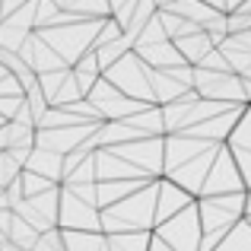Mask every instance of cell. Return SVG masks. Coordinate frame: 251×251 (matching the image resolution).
Segmentation results:
<instances>
[{
    "label": "cell",
    "instance_id": "cell-33",
    "mask_svg": "<svg viewBox=\"0 0 251 251\" xmlns=\"http://www.w3.org/2000/svg\"><path fill=\"white\" fill-rule=\"evenodd\" d=\"M108 3H111V13H118V10H124L127 3H134V0H108Z\"/></svg>",
    "mask_w": 251,
    "mask_h": 251
},
{
    "label": "cell",
    "instance_id": "cell-3",
    "mask_svg": "<svg viewBox=\"0 0 251 251\" xmlns=\"http://www.w3.org/2000/svg\"><path fill=\"white\" fill-rule=\"evenodd\" d=\"M99 25H102V19H74V23L48 25V29H35V32L70 64V67H76L80 57L89 54V51L96 48Z\"/></svg>",
    "mask_w": 251,
    "mask_h": 251
},
{
    "label": "cell",
    "instance_id": "cell-40",
    "mask_svg": "<svg viewBox=\"0 0 251 251\" xmlns=\"http://www.w3.org/2000/svg\"><path fill=\"white\" fill-rule=\"evenodd\" d=\"M0 6H3V0H0Z\"/></svg>",
    "mask_w": 251,
    "mask_h": 251
},
{
    "label": "cell",
    "instance_id": "cell-12",
    "mask_svg": "<svg viewBox=\"0 0 251 251\" xmlns=\"http://www.w3.org/2000/svg\"><path fill=\"white\" fill-rule=\"evenodd\" d=\"M197 197L191 191H184L181 184H175L172 178H159V201H156V226L172 220L175 213H181L184 207H191Z\"/></svg>",
    "mask_w": 251,
    "mask_h": 251
},
{
    "label": "cell",
    "instance_id": "cell-38",
    "mask_svg": "<svg viewBox=\"0 0 251 251\" xmlns=\"http://www.w3.org/2000/svg\"><path fill=\"white\" fill-rule=\"evenodd\" d=\"M166 3H172V0H159V6H166Z\"/></svg>",
    "mask_w": 251,
    "mask_h": 251
},
{
    "label": "cell",
    "instance_id": "cell-2",
    "mask_svg": "<svg viewBox=\"0 0 251 251\" xmlns=\"http://www.w3.org/2000/svg\"><path fill=\"white\" fill-rule=\"evenodd\" d=\"M197 210H201V223H203V245H201V251H213L248 216V191L197 197Z\"/></svg>",
    "mask_w": 251,
    "mask_h": 251
},
{
    "label": "cell",
    "instance_id": "cell-10",
    "mask_svg": "<svg viewBox=\"0 0 251 251\" xmlns=\"http://www.w3.org/2000/svg\"><path fill=\"white\" fill-rule=\"evenodd\" d=\"M13 210H16L25 223H32L38 232H48V229H54L57 220H61V184L45 191V194L25 197V201H19Z\"/></svg>",
    "mask_w": 251,
    "mask_h": 251
},
{
    "label": "cell",
    "instance_id": "cell-21",
    "mask_svg": "<svg viewBox=\"0 0 251 251\" xmlns=\"http://www.w3.org/2000/svg\"><path fill=\"white\" fill-rule=\"evenodd\" d=\"M213 251H251V220H248V216H245V220H242L239 226H235Z\"/></svg>",
    "mask_w": 251,
    "mask_h": 251
},
{
    "label": "cell",
    "instance_id": "cell-41",
    "mask_svg": "<svg viewBox=\"0 0 251 251\" xmlns=\"http://www.w3.org/2000/svg\"><path fill=\"white\" fill-rule=\"evenodd\" d=\"M0 245H3V242H0Z\"/></svg>",
    "mask_w": 251,
    "mask_h": 251
},
{
    "label": "cell",
    "instance_id": "cell-19",
    "mask_svg": "<svg viewBox=\"0 0 251 251\" xmlns=\"http://www.w3.org/2000/svg\"><path fill=\"white\" fill-rule=\"evenodd\" d=\"M130 51H134V42H130L127 35H121V38H115V42L96 48V57H99V67H102V74H105L108 67H115V64L121 61L124 54H130Z\"/></svg>",
    "mask_w": 251,
    "mask_h": 251
},
{
    "label": "cell",
    "instance_id": "cell-26",
    "mask_svg": "<svg viewBox=\"0 0 251 251\" xmlns=\"http://www.w3.org/2000/svg\"><path fill=\"white\" fill-rule=\"evenodd\" d=\"M29 35L32 32H25V29H19V25H13V23H0V45L3 48H10V51H19L25 42H29Z\"/></svg>",
    "mask_w": 251,
    "mask_h": 251
},
{
    "label": "cell",
    "instance_id": "cell-29",
    "mask_svg": "<svg viewBox=\"0 0 251 251\" xmlns=\"http://www.w3.org/2000/svg\"><path fill=\"white\" fill-rule=\"evenodd\" d=\"M23 102H25V96H0V118H3V121H13L16 111L23 108Z\"/></svg>",
    "mask_w": 251,
    "mask_h": 251
},
{
    "label": "cell",
    "instance_id": "cell-4",
    "mask_svg": "<svg viewBox=\"0 0 251 251\" xmlns=\"http://www.w3.org/2000/svg\"><path fill=\"white\" fill-rule=\"evenodd\" d=\"M156 239H162L172 251H201L203 245V223L197 201L191 207H184L181 213H175L172 220L156 226Z\"/></svg>",
    "mask_w": 251,
    "mask_h": 251
},
{
    "label": "cell",
    "instance_id": "cell-36",
    "mask_svg": "<svg viewBox=\"0 0 251 251\" xmlns=\"http://www.w3.org/2000/svg\"><path fill=\"white\" fill-rule=\"evenodd\" d=\"M6 74H10V70H6V67H3V64H0V80H3V76H6Z\"/></svg>",
    "mask_w": 251,
    "mask_h": 251
},
{
    "label": "cell",
    "instance_id": "cell-15",
    "mask_svg": "<svg viewBox=\"0 0 251 251\" xmlns=\"http://www.w3.org/2000/svg\"><path fill=\"white\" fill-rule=\"evenodd\" d=\"M172 42L178 45V51L184 54V61L188 64H203V57L210 54V51H216V42L210 38V32H194V35H181V38H172Z\"/></svg>",
    "mask_w": 251,
    "mask_h": 251
},
{
    "label": "cell",
    "instance_id": "cell-17",
    "mask_svg": "<svg viewBox=\"0 0 251 251\" xmlns=\"http://www.w3.org/2000/svg\"><path fill=\"white\" fill-rule=\"evenodd\" d=\"M147 184L153 181H99V207H111V203L124 201L127 194H134V191L147 188Z\"/></svg>",
    "mask_w": 251,
    "mask_h": 251
},
{
    "label": "cell",
    "instance_id": "cell-31",
    "mask_svg": "<svg viewBox=\"0 0 251 251\" xmlns=\"http://www.w3.org/2000/svg\"><path fill=\"white\" fill-rule=\"evenodd\" d=\"M29 3V0H3V6H0V19H10L16 10H23V6Z\"/></svg>",
    "mask_w": 251,
    "mask_h": 251
},
{
    "label": "cell",
    "instance_id": "cell-27",
    "mask_svg": "<svg viewBox=\"0 0 251 251\" xmlns=\"http://www.w3.org/2000/svg\"><path fill=\"white\" fill-rule=\"evenodd\" d=\"M19 175H23V166L10 153H0V188H10Z\"/></svg>",
    "mask_w": 251,
    "mask_h": 251
},
{
    "label": "cell",
    "instance_id": "cell-20",
    "mask_svg": "<svg viewBox=\"0 0 251 251\" xmlns=\"http://www.w3.org/2000/svg\"><path fill=\"white\" fill-rule=\"evenodd\" d=\"M153 245V232H115L108 235L111 251H150Z\"/></svg>",
    "mask_w": 251,
    "mask_h": 251
},
{
    "label": "cell",
    "instance_id": "cell-37",
    "mask_svg": "<svg viewBox=\"0 0 251 251\" xmlns=\"http://www.w3.org/2000/svg\"><path fill=\"white\" fill-rule=\"evenodd\" d=\"M248 216H251V191H248Z\"/></svg>",
    "mask_w": 251,
    "mask_h": 251
},
{
    "label": "cell",
    "instance_id": "cell-7",
    "mask_svg": "<svg viewBox=\"0 0 251 251\" xmlns=\"http://www.w3.org/2000/svg\"><path fill=\"white\" fill-rule=\"evenodd\" d=\"M61 229H74V232H102V207L83 201L70 188L61 184Z\"/></svg>",
    "mask_w": 251,
    "mask_h": 251
},
{
    "label": "cell",
    "instance_id": "cell-5",
    "mask_svg": "<svg viewBox=\"0 0 251 251\" xmlns=\"http://www.w3.org/2000/svg\"><path fill=\"white\" fill-rule=\"evenodd\" d=\"M102 76L115 83L118 89L124 92V96L137 99V102H150V105H156V96H153V80H150V67L140 61V57H137V51L124 54L121 61H118L115 67H108Z\"/></svg>",
    "mask_w": 251,
    "mask_h": 251
},
{
    "label": "cell",
    "instance_id": "cell-8",
    "mask_svg": "<svg viewBox=\"0 0 251 251\" xmlns=\"http://www.w3.org/2000/svg\"><path fill=\"white\" fill-rule=\"evenodd\" d=\"M89 102L99 108L102 121H124V118L137 115L140 108H147V105H150V102H137V99L124 96V92L118 89L111 80H105V76L96 83V89L89 92Z\"/></svg>",
    "mask_w": 251,
    "mask_h": 251
},
{
    "label": "cell",
    "instance_id": "cell-23",
    "mask_svg": "<svg viewBox=\"0 0 251 251\" xmlns=\"http://www.w3.org/2000/svg\"><path fill=\"white\" fill-rule=\"evenodd\" d=\"M70 70H74V67H61V70H48V74H38V89L48 96V102H54V96L61 92V86L67 83Z\"/></svg>",
    "mask_w": 251,
    "mask_h": 251
},
{
    "label": "cell",
    "instance_id": "cell-1",
    "mask_svg": "<svg viewBox=\"0 0 251 251\" xmlns=\"http://www.w3.org/2000/svg\"><path fill=\"white\" fill-rule=\"evenodd\" d=\"M156 201H159V181L127 194L124 201L102 210V232H156Z\"/></svg>",
    "mask_w": 251,
    "mask_h": 251
},
{
    "label": "cell",
    "instance_id": "cell-14",
    "mask_svg": "<svg viewBox=\"0 0 251 251\" xmlns=\"http://www.w3.org/2000/svg\"><path fill=\"white\" fill-rule=\"evenodd\" d=\"M25 169L38 172V175L51 178V181L64 184V156L54 153V150H45V147H35L29 156V162H25Z\"/></svg>",
    "mask_w": 251,
    "mask_h": 251
},
{
    "label": "cell",
    "instance_id": "cell-11",
    "mask_svg": "<svg viewBox=\"0 0 251 251\" xmlns=\"http://www.w3.org/2000/svg\"><path fill=\"white\" fill-rule=\"evenodd\" d=\"M102 127V121H89V124H70V127H54V130H38L35 134V147L54 150V153L67 156L76 147H83L96 130Z\"/></svg>",
    "mask_w": 251,
    "mask_h": 251
},
{
    "label": "cell",
    "instance_id": "cell-32",
    "mask_svg": "<svg viewBox=\"0 0 251 251\" xmlns=\"http://www.w3.org/2000/svg\"><path fill=\"white\" fill-rule=\"evenodd\" d=\"M6 150H10V127L0 124V153H6Z\"/></svg>",
    "mask_w": 251,
    "mask_h": 251
},
{
    "label": "cell",
    "instance_id": "cell-25",
    "mask_svg": "<svg viewBox=\"0 0 251 251\" xmlns=\"http://www.w3.org/2000/svg\"><path fill=\"white\" fill-rule=\"evenodd\" d=\"M166 38H169V32H166V23H162V13H156V16L143 25V32L137 35V45H156V42H166Z\"/></svg>",
    "mask_w": 251,
    "mask_h": 251
},
{
    "label": "cell",
    "instance_id": "cell-35",
    "mask_svg": "<svg viewBox=\"0 0 251 251\" xmlns=\"http://www.w3.org/2000/svg\"><path fill=\"white\" fill-rule=\"evenodd\" d=\"M0 251H25V248H19V245H13V242H3V245H0Z\"/></svg>",
    "mask_w": 251,
    "mask_h": 251
},
{
    "label": "cell",
    "instance_id": "cell-18",
    "mask_svg": "<svg viewBox=\"0 0 251 251\" xmlns=\"http://www.w3.org/2000/svg\"><path fill=\"white\" fill-rule=\"evenodd\" d=\"M61 10L74 13L80 19H105L111 16V3L108 0H54Z\"/></svg>",
    "mask_w": 251,
    "mask_h": 251
},
{
    "label": "cell",
    "instance_id": "cell-34",
    "mask_svg": "<svg viewBox=\"0 0 251 251\" xmlns=\"http://www.w3.org/2000/svg\"><path fill=\"white\" fill-rule=\"evenodd\" d=\"M242 3H245V0H226V10H229V13H235Z\"/></svg>",
    "mask_w": 251,
    "mask_h": 251
},
{
    "label": "cell",
    "instance_id": "cell-39",
    "mask_svg": "<svg viewBox=\"0 0 251 251\" xmlns=\"http://www.w3.org/2000/svg\"><path fill=\"white\" fill-rule=\"evenodd\" d=\"M0 124H6V121H3V118H0Z\"/></svg>",
    "mask_w": 251,
    "mask_h": 251
},
{
    "label": "cell",
    "instance_id": "cell-24",
    "mask_svg": "<svg viewBox=\"0 0 251 251\" xmlns=\"http://www.w3.org/2000/svg\"><path fill=\"white\" fill-rule=\"evenodd\" d=\"M23 191H25V197H35V194H45V191H51V188H57V181H51V178H45V175H38V172H32V169H23Z\"/></svg>",
    "mask_w": 251,
    "mask_h": 251
},
{
    "label": "cell",
    "instance_id": "cell-6",
    "mask_svg": "<svg viewBox=\"0 0 251 251\" xmlns=\"http://www.w3.org/2000/svg\"><path fill=\"white\" fill-rule=\"evenodd\" d=\"M194 89L201 99H216V102H235V105H251L245 80L239 74H220V70L194 67Z\"/></svg>",
    "mask_w": 251,
    "mask_h": 251
},
{
    "label": "cell",
    "instance_id": "cell-16",
    "mask_svg": "<svg viewBox=\"0 0 251 251\" xmlns=\"http://www.w3.org/2000/svg\"><path fill=\"white\" fill-rule=\"evenodd\" d=\"M64 245H67L64 251H111L105 232H74V229H64Z\"/></svg>",
    "mask_w": 251,
    "mask_h": 251
},
{
    "label": "cell",
    "instance_id": "cell-22",
    "mask_svg": "<svg viewBox=\"0 0 251 251\" xmlns=\"http://www.w3.org/2000/svg\"><path fill=\"white\" fill-rule=\"evenodd\" d=\"M38 235H42V232H38L32 223H25L23 216L16 213V220H13V229H10V242H13V245H19V248H25V251H35Z\"/></svg>",
    "mask_w": 251,
    "mask_h": 251
},
{
    "label": "cell",
    "instance_id": "cell-13",
    "mask_svg": "<svg viewBox=\"0 0 251 251\" xmlns=\"http://www.w3.org/2000/svg\"><path fill=\"white\" fill-rule=\"evenodd\" d=\"M134 51H137V57H140L147 67H153V70H169V67H178V64H188L172 38L156 42V45H137Z\"/></svg>",
    "mask_w": 251,
    "mask_h": 251
},
{
    "label": "cell",
    "instance_id": "cell-30",
    "mask_svg": "<svg viewBox=\"0 0 251 251\" xmlns=\"http://www.w3.org/2000/svg\"><path fill=\"white\" fill-rule=\"evenodd\" d=\"M226 147H229V143H226ZM229 150H232V147H229ZM232 156H235V162H239L242 178H245V184L251 191V153H248V150H232Z\"/></svg>",
    "mask_w": 251,
    "mask_h": 251
},
{
    "label": "cell",
    "instance_id": "cell-28",
    "mask_svg": "<svg viewBox=\"0 0 251 251\" xmlns=\"http://www.w3.org/2000/svg\"><path fill=\"white\" fill-rule=\"evenodd\" d=\"M64 248H67V245H64V229L61 226L42 232V235H38V245H35V251H64Z\"/></svg>",
    "mask_w": 251,
    "mask_h": 251
},
{
    "label": "cell",
    "instance_id": "cell-42",
    "mask_svg": "<svg viewBox=\"0 0 251 251\" xmlns=\"http://www.w3.org/2000/svg\"><path fill=\"white\" fill-rule=\"evenodd\" d=\"M248 220H251V216H248Z\"/></svg>",
    "mask_w": 251,
    "mask_h": 251
},
{
    "label": "cell",
    "instance_id": "cell-9",
    "mask_svg": "<svg viewBox=\"0 0 251 251\" xmlns=\"http://www.w3.org/2000/svg\"><path fill=\"white\" fill-rule=\"evenodd\" d=\"M239 191H248V184H245V178H242V169H239V162H235L232 150L223 143L220 156H216L213 169H210L207 181H203L201 197H210V194H239Z\"/></svg>",
    "mask_w": 251,
    "mask_h": 251
}]
</instances>
